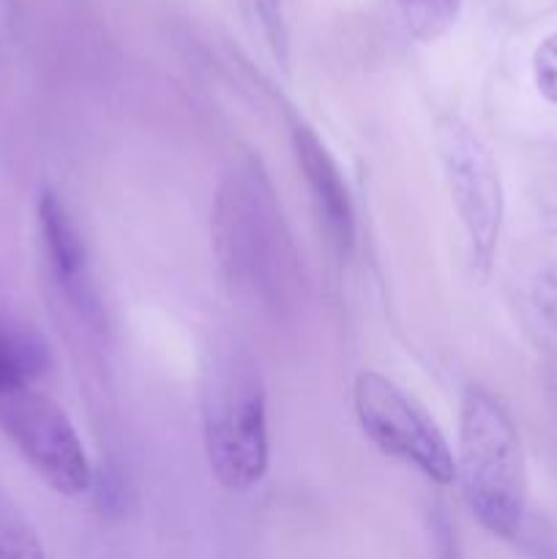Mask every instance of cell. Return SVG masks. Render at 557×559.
<instances>
[{
	"label": "cell",
	"instance_id": "obj_11",
	"mask_svg": "<svg viewBox=\"0 0 557 559\" xmlns=\"http://www.w3.org/2000/svg\"><path fill=\"white\" fill-rule=\"evenodd\" d=\"M396 3L410 33L420 41H435L457 22L462 0H396Z\"/></svg>",
	"mask_w": 557,
	"mask_h": 559
},
{
	"label": "cell",
	"instance_id": "obj_3",
	"mask_svg": "<svg viewBox=\"0 0 557 559\" xmlns=\"http://www.w3.org/2000/svg\"><path fill=\"white\" fill-rule=\"evenodd\" d=\"M213 246L224 276L240 293L276 304L287 284L293 257L278 202L254 158L238 164L218 189Z\"/></svg>",
	"mask_w": 557,
	"mask_h": 559
},
{
	"label": "cell",
	"instance_id": "obj_12",
	"mask_svg": "<svg viewBox=\"0 0 557 559\" xmlns=\"http://www.w3.org/2000/svg\"><path fill=\"white\" fill-rule=\"evenodd\" d=\"M533 82L541 96L557 104V33L546 36L533 52Z\"/></svg>",
	"mask_w": 557,
	"mask_h": 559
},
{
	"label": "cell",
	"instance_id": "obj_7",
	"mask_svg": "<svg viewBox=\"0 0 557 559\" xmlns=\"http://www.w3.org/2000/svg\"><path fill=\"white\" fill-rule=\"evenodd\" d=\"M293 151L295 158H298L300 175H304L306 186L311 191V202H315L322 229L331 238V243L344 254V251L353 249L355 211L347 183L342 178V169L328 153L325 142L309 126L295 129Z\"/></svg>",
	"mask_w": 557,
	"mask_h": 559
},
{
	"label": "cell",
	"instance_id": "obj_1",
	"mask_svg": "<svg viewBox=\"0 0 557 559\" xmlns=\"http://www.w3.org/2000/svg\"><path fill=\"white\" fill-rule=\"evenodd\" d=\"M202 442L211 473L224 489L260 484L271 462L265 385L254 360L233 344L208 349L200 382Z\"/></svg>",
	"mask_w": 557,
	"mask_h": 559
},
{
	"label": "cell",
	"instance_id": "obj_13",
	"mask_svg": "<svg viewBox=\"0 0 557 559\" xmlns=\"http://www.w3.org/2000/svg\"><path fill=\"white\" fill-rule=\"evenodd\" d=\"M535 304H538L541 314L557 328V265L546 267L535 282Z\"/></svg>",
	"mask_w": 557,
	"mask_h": 559
},
{
	"label": "cell",
	"instance_id": "obj_10",
	"mask_svg": "<svg viewBox=\"0 0 557 559\" xmlns=\"http://www.w3.org/2000/svg\"><path fill=\"white\" fill-rule=\"evenodd\" d=\"M0 559H47L33 524L3 489H0Z\"/></svg>",
	"mask_w": 557,
	"mask_h": 559
},
{
	"label": "cell",
	"instance_id": "obj_6",
	"mask_svg": "<svg viewBox=\"0 0 557 559\" xmlns=\"http://www.w3.org/2000/svg\"><path fill=\"white\" fill-rule=\"evenodd\" d=\"M0 429L58 495L80 497L91 489L93 469L85 445L52 399L33 388L5 393L0 396Z\"/></svg>",
	"mask_w": 557,
	"mask_h": 559
},
{
	"label": "cell",
	"instance_id": "obj_4",
	"mask_svg": "<svg viewBox=\"0 0 557 559\" xmlns=\"http://www.w3.org/2000/svg\"><path fill=\"white\" fill-rule=\"evenodd\" d=\"M355 418L386 456L418 469L431 484L457 480V456L440 426L407 391L380 371H360L353 388Z\"/></svg>",
	"mask_w": 557,
	"mask_h": 559
},
{
	"label": "cell",
	"instance_id": "obj_9",
	"mask_svg": "<svg viewBox=\"0 0 557 559\" xmlns=\"http://www.w3.org/2000/svg\"><path fill=\"white\" fill-rule=\"evenodd\" d=\"M47 369V342L33 328L0 320V396L25 391Z\"/></svg>",
	"mask_w": 557,
	"mask_h": 559
},
{
	"label": "cell",
	"instance_id": "obj_5",
	"mask_svg": "<svg viewBox=\"0 0 557 559\" xmlns=\"http://www.w3.org/2000/svg\"><path fill=\"white\" fill-rule=\"evenodd\" d=\"M437 153L448 194L470 240V257L481 271H486L495 260L506 216L500 169L486 142L459 118L440 120Z\"/></svg>",
	"mask_w": 557,
	"mask_h": 559
},
{
	"label": "cell",
	"instance_id": "obj_2",
	"mask_svg": "<svg viewBox=\"0 0 557 559\" xmlns=\"http://www.w3.org/2000/svg\"><path fill=\"white\" fill-rule=\"evenodd\" d=\"M457 480L486 533L517 538L528 508L522 442L506 407L481 388H467L459 407Z\"/></svg>",
	"mask_w": 557,
	"mask_h": 559
},
{
	"label": "cell",
	"instance_id": "obj_8",
	"mask_svg": "<svg viewBox=\"0 0 557 559\" xmlns=\"http://www.w3.org/2000/svg\"><path fill=\"white\" fill-rule=\"evenodd\" d=\"M38 227H42L44 251L58 284L74 300H87V251L74 218L66 211L63 200L52 189L38 197Z\"/></svg>",
	"mask_w": 557,
	"mask_h": 559
}]
</instances>
